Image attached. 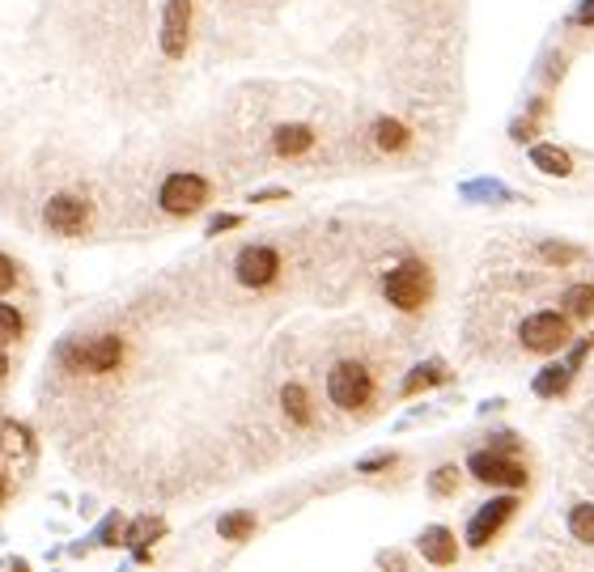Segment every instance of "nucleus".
Returning <instances> with one entry per match:
<instances>
[{
    "mask_svg": "<svg viewBox=\"0 0 594 572\" xmlns=\"http://www.w3.org/2000/svg\"><path fill=\"white\" fill-rule=\"evenodd\" d=\"M442 378H446V365H442V361H429V365H416V373H412V378L404 382V394H416V390L434 386V382H442Z\"/></svg>",
    "mask_w": 594,
    "mask_h": 572,
    "instance_id": "aec40b11",
    "label": "nucleus"
},
{
    "mask_svg": "<svg viewBox=\"0 0 594 572\" xmlns=\"http://www.w3.org/2000/svg\"><path fill=\"white\" fill-rule=\"evenodd\" d=\"M22 314H17V305H0V343H13V340H22Z\"/></svg>",
    "mask_w": 594,
    "mask_h": 572,
    "instance_id": "4be33fe9",
    "label": "nucleus"
},
{
    "mask_svg": "<svg viewBox=\"0 0 594 572\" xmlns=\"http://www.w3.org/2000/svg\"><path fill=\"white\" fill-rule=\"evenodd\" d=\"M509 136H514L518 145H522V140H531V136H535V115H527V119L514 123V132H509Z\"/></svg>",
    "mask_w": 594,
    "mask_h": 572,
    "instance_id": "bb28decb",
    "label": "nucleus"
},
{
    "mask_svg": "<svg viewBox=\"0 0 594 572\" xmlns=\"http://www.w3.org/2000/svg\"><path fill=\"white\" fill-rule=\"evenodd\" d=\"M531 161L544 174H552V179H569V174H573V158L565 153V148H557V145H535L531 148Z\"/></svg>",
    "mask_w": 594,
    "mask_h": 572,
    "instance_id": "ddd939ff",
    "label": "nucleus"
},
{
    "mask_svg": "<svg viewBox=\"0 0 594 572\" xmlns=\"http://www.w3.org/2000/svg\"><path fill=\"white\" fill-rule=\"evenodd\" d=\"M187 26H191V0H170L166 5V22H161V51L179 60L187 51Z\"/></svg>",
    "mask_w": 594,
    "mask_h": 572,
    "instance_id": "9d476101",
    "label": "nucleus"
},
{
    "mask_svg": "<svg viewBox=\"0 0 594 572\" xmlns=\"http://www.w3.org/2000/svg\"><path fill=\"white\" fill-rule=\"evenodd\" d=\"M458 487H463V475H458V466H437L434 475H429V492L434 496H458Z\"/></svg>",
    "mask_w": 594,
    "mask_h": 572,
    "instance_id": "6ab92c4d",
    "label": "nucleus"
},
{
    "mask_svg": "<svg viewBox=\"0 0 594 572\" xmlns=\"http://www.w3.org/2000/svg\"><path fill=\"white\" fill-rule=\"evenodd\" d=\"M569 378H573V369H569V365H548V373L535 382V390H539L544 399H552V394H560V390L569 386Z\"/></svg>",
    "mask_w": 594,
    "mask_h": 572,
    "instance_id": "412c9836",
    "label": "nucleus"
},
{
    "mask_svg": "<svg viewBox=\"0 0 594 572\" xmlns=\"http://www.w3.org/2000/svg\"><path fill=\"white\" fill-rule=\"evenodd\" d=\"M281 403H285L289 424H297V428H310V424H314V403H310V394L297 386V382H289V386L281 390Z\"/></svg>",
    "mask_w": 594,
    "mask_h": 572,
    "instance_id": "f8f14e48",
    "label": "nucleus"
},
{
    "mask_svg": "<svg viewBox=\"0 0 594 572\" xmlns=\"http://www.w3.org/2000/svg\"><path fill=\"white\" fill-rule=\"evenodd\" d=\"M386 466H395V454H378V458H365L357 471H361V475H378V471H386Z\"/></svg>",
    "mask_w": 594,
    "mask_h": 572,
    "instance_id": "393cba45",
    "label": "nucleus"
},
{
    "mask_svg": "<svg viewBox=\"0 0 594 572\" xmlns=\"http://www.w3.org/2000/svg\"><path fill=\"white\" fill-rule=\"evenodd\" d=\"M569 535L586 547H594V505H573L569 509Z\"/></svg>",
    "mask_w": 594,
    "mask_h": 572,
    "instance_id": "dca6fc26",
    "label": "nucleus"
},
{
    "mask_svg": "<svg viewBox=\"0 0 594 572\" xmlns=\"http://www.w3.org/2000/svg\"><path fill=\"white\" fill-rule=\"evenodd\" d=\"M217 530H221V538H230V543H242V538H251V530H255V513H230V517L217 522Z\"/></svg>",
    "mask_w": 594,
    "mask_h": 572,
    "instance_id": "a211bd4d",
    "label": "nucleus"
},
{
    "mask_svg": "<svg viewBox=\"0 0 594 572\" xmlns=\"http://www.w3.org/2000/svg\"><path fill=\"white\" fill-rule=\"evenodd\" d=\"M5 373H9V361H5V352H0V378H5Z\"/></svg>",
    "mask_w": 594,
    "mask_h": 572,
    "instance_id": "473e14b6",
    "label": "nucleus"
},
{
    "mask_svg": "<svg viewBox=\"0 0 594 572\" xmlns=\"http://www.w3.org/2000/svg\"><path fill=\"white\" fill-rule=\"evenodd\" d=\"M421 556L429 564H455L458 560V538L450 535V530H446V526H429V530H425L421 535Z\"/></svg>",
    "mask_w": 594,
    "mask_h": 572,
    "instance_id": "9b49d317",
    "label": "nucleus"
},
{
    "mask_svg": "<svg viewBox=\"0 0 594 572\" xmlns=\"http://www.w3.org/2000/svg\"><path fill=\"white\" fill-rule=\"evenodd\" d=\"M234 268H238V281L247 284V289H268L281 276V255H276L272 246H247Z\"/></svg>",
    "mask_w": 594,
    "mask_h": 572,
    "instance_id": "1a4fd4ad",
    "label": "nucleus"
},
{
    "mask_svg": "<svg viewBox=\"0 0 594 572\" xmlns=\"http://www.w3.org/2000/svg\"><path fill=\"white\" fill-rule=\"evenodd\" d=\"M327 399H332L340 412H361V407L374 399V369L361 365V361H340V365L327 373Z\"/></svg>",
    "mask_w": 594,
    "mask_h": 572,
    "instance_id": "7ed1b4c3",
    "label": "nucleus"
},
{
    "mask_svg": "<svg viewBox=\"0 0 594 572\" xmlns=\"http://www.w3.org/2000/svg\"><path fill=\"white\" fill-rule=\"evenodd\" d=\"M276 153H281V158H297V153H306L310 145H314V132H310V128H302V123H293V128H281V132H276Z\"/></svg>",
    "mask_w": 594,
    "mask_h": 572,
    "instance_id": "4468645a",
    "label": "nucleus"
},
{
    "mask_svg": "<svg viewBox=\"0 0 594 572\" xmlns=\"http://www.w3.org/2000/svg\"><path fill=\"white\" fill-rule=\"evenodd\" d=\"M43 220H47L51 233L77 238V233H86V225H89V199H81V195H56V199H47V208H43Z\"/></svg>",
    "mask_w": 594,
    "mask_h": 572,
    "instance_id": "0eeeda50",
    "label": "nucleus"
},
{
    "mask_svg": "<svg viewBox=\"0 0 594 572\" xmlns=\"http://www.w3.org/2000/svg\"><path fill=\"white\" fill-rule=\"evenodd\" d=\"M234 225H242V217H217L209 225V233H221V230H234Z\"/></svg>",
    "mask_w": 594,
    "mask_h": 572,
    "instance_id": "c756f323",
    "label": "nucleus"
},
{
    "mask_svg": "<svg viewBox=\"0 0 594 572\" xmlns=\"http://www.w3.org/2000/svg\"><path fill=\"white\" fill-rule=\"evenodd\" d=\"M0 445L9 454H17V450H26V433L17 424H0Z\"/></svg>",
    "mask_w": 594,
    "mask_h": 572,
    "instance_id": "b1692460",
    "label": "nucleus"
},
{
    "mask_svg": "<svg viewBox=\"0 0 594 572\" xmlns=\"http://www.w3.org/2000/svg\"><path fill=\"white\" fill-rule=\"evenodd\" d=\"M374 132H378V145H383L386 153H399V148L412 140V132L399 119H378V128H374Z\"/></svg>",
    "mask_w": 594,
    "mask_h": 572,
    "instance_id": "f3484780",
    "label": "nucleus"
},
{
    "mask_svg": "<svg viewBox=\"0 0 594 572\" xmlns=\"http://www.w3.org/2000/svg\"><path fill=\"white\" fill-rule=\"evenodd\" d=\"M539 255L552 263V268H565L578 259V246H565V242H539Z\"/></svg>",
    "mask_w": 594,
    "mask_h": 572,
    "instance_id": "5701e85b",
    "label": "nucleus"
},
{
    "mask_svg": "<svg viewBox=\"0 0 594 572\" xmlns=\"http://www.w3.org/2000/svg\"><path fill=\"white\" fill-rule=\"evenodd\" d=\"M514 509H518V496H493L488 500V505H484V509L467 522V547L471 551L488 547V543L506 530V522L514 517Z\"/></svg>",
    "mask_w": 594,
    "mask_h": 572,
    "instance_id": "423d86ee",
    "label": "nucleus"
},
{
    "mask_svg": "<svg viewBox=\"0 0 594 572\" xmlns=\"http://www.w3.org/2000/svg\"><path fill=\"white\" fill-rule=\"evenodd\" d=\"M383 292H386V301L395 305V310L416 314V310H425L429 297H434V271H429L425 259H404L399 268L386 271Z\"/></svg>",
    "mask_w": 594,
    "mask_h": 572,
    "instance_id": "f257e3e1",
    "label": "nucleus"
},
{
    "mask_svg": "<svg viewBox=\"0 0 594 572\" xmlns=\"http://www.w3.org/2000/svg\"><path fill=\"white\" fill-rule=\"evenodd\" d=\"M573 22H578V26H594V0H582V5H578Z\"/></svg>",
    "mask_w": 594,
    "mask_h": 572,
    "instance_id": "cd10ccee",
    "label": "nucleus"
},
{
    "mask_svg": "<svg viewBox=\"0 0 594 572\" xmlns=\"http://www.w3.org/2000/svg\"><path fill=\"white\" fill-rule=\"evenodd\" d=\"M569 335H573V318L565 310H535V314L522 318V327H518L522 352H531V356L560 352L569 343Z\"/></svg>",
    "mask_w": 594,
    "mask_h": 572,
    "instance_id": "f03ea898",
    "label": "nucleus"
},
{
    "mask_svg": "<svg viewBox=\"0 0 594 572\" xmlns=\"http://www.w3.org/2000/svg\"><path fill=\"white\" fill-rule=\"evenodd\" d=\"M68 361L77 369H89V373H111L124 361V340L119 335H98L94 343H81V348H68Z\"/></svg>",
    "mask_w": 594,
    "mask_h": 572,
    "instance_id": "6e6552de",
    "label": "nucleus"
},
{
    "mask_svg": "<svg viewBox=\"0 0 594 572\" xmlns=\"http://www.w3.org/2000/svg\"><path fill=\"white\" fill-rule=\"evenodd\" d=\"M209 195H212L209 179H200V174H191V170H179L161 183L158 204L166 208L170 217H191V212H200V208L209 204Z\"/></svg>",
    "mask_w": 594,
    "mask_h": 572,
    "instance_id": "20e7f679",
    "label": "nucleus"
},
{
    "mask_svg": "<svg viewBox=\"0 0 594 572\" xmlns=\"http://www.w3.org/2000/svg\"><path fill=\"white\" fill-rule=\"evenodd\" d=\"M260 204H272V199H285V191H263V195H255Z\"/></svg>",
    "mask_w": 594,
    "mask_h": 572,
    "instance_id": "7c9ffc66",
    "label": "nucleus"
},
{
    "mask_svg": "<svg viewBox=\"0 0 594 572\" xmlns=\"http://www.w3.org/2000/svg\"><path fill=\"white\" fill-rule=\"evenodd\" d=\"M158 530H161V526H158V522H148V517H145V522H140L137 530H132V538H137V543H145V538H148V535H158Z\"/></svg>",
    "mask_w": 594,
    "mask_h": 572,
    "instance_id": "c85d7f7f",
    "label": "nucleus"
},
{
    "mask_svg": "<svg viewBox=\"0 0 594 572\" xmlns=\"http://www.w3.org/2000/svg\"><path fill=\"white\" fill-rule=\"evenodd\" d=\"M17 284V263L9 255H0V292H9Z\"/></svg>",
    "mask_w": 594,
    "mask_h": 572,
    "instance_id": "a878e982",
    "label": "nucleus"
},
{
    "mask_svg": "<svg viewBox=\"0 0 594 572\" xmlns=\"http://www.w3.org/2000/svg\"><path fill=\"white\" fill-rule=\"evenodd\" d=\"M560 305L569 318H594V284H569L560 292Z\"/></svg>",
    "mask_w": 594,
    "mask_h": 572,
    "instance_id": "2eb2a0df",
    "label": "nucleus"
},
{
    "mask_svg": "<svg viewBox=\"0 0 594 572\" xmlns=\"http://www.w3.org/2000/svg\"><path fill=\"white\" fill-rule=\"evenodd\" d=\"M467 471L480 484H493V487H522V484H531V471L518 463V458H506V454H497V450H476L467 458Z\"/></svg>",
    "mask_w": 594,
    "mask_h": 572,
    "instance_id": "39448f33",
    "label": "nucleus"
},
{
    "mask_svg": "<svg viewBox=\"0 0 594 572\" xmlns=\"http://www.w3.org/2000/svg\"><path fill=\"white\" fill-rule=\"evenodd\" d=\"M5 496H9V484H5V475H0V505H5Z\"/></svg>",
    "mask_w": 594,
    "mask_h": 572,
    "instance_id": "2f4dec72",
    "label": "nucleus"
}]
</instances>
